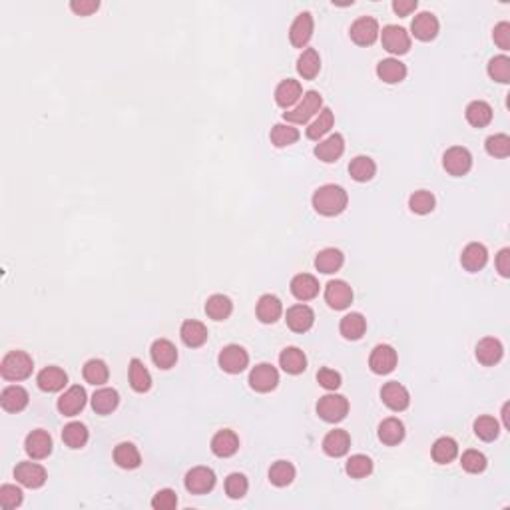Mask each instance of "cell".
I'll return each mask as SVG.
<instances>
[{
	"mask_svg": "<svg viewBox=\"0 0 510 510\" xmlns=\"http://www.w3.org/2000/svg\"><path fill=\"white\" fill-rule=\"evenodd\" d=\"M313 208L319 215H325V218H333V215H339L343 213L347 203H349V196L341 186H335V184H327V186H321L319 189H315L313 194Z\"/></svg>",
	"mask_w": 510,
	"mask_h": 510,
	"instance_id": "obj_1",
	"label": "cell"
},
{
	"mask_svg": "<svg viewBox=\"0 0 510 510\" xmlns=\"http://www.w3.org/2000/svg\"><path fill=\"white\" fill-rule=\"evenodd\" d=\"M34 361L26 351H11L0 363V375L6 381H24L32 375Z\"/></svg>",
	"mask_w": 510,
	"mask_h": 510,
	"instance_id": "obj_2",
	"label": "cell"
},
{
	"mask_svg": "<svg viewBox=\"0 0 510 510\" xmlns=\"http://www.w3.org/2000/svg\"><path fill=\"white\" fill-rule=\"evenodd\" d=\"M323 98L319 92L309 90L303 94V100L293 108V110L283 112V120H287L289 124H307L315 116L323 110Z\"/></svg>",
	"mask_w": 510,
	"mask_h": 510,
	"instance_id": "obj_3",
	"label": "cell"
},
{
	"mask_svg": "<svg viewBox=\"0 0 510 510\" xmlns=\"http://www.w3.org/2000/svg\"><path fill=\"white\" fill-rule=\"evenodd\" d=\"M443 166L444 170L455 176V178H461V176H466L473 167V155L470 152L463 148V146H453L449 148L443 155Z\"/></svg>",
	"mask_w": 510,
	"mask_h": 510,
	"instance_id": "obj_4",
	"label": "cell"
},
{
	"mask_svg": "<svg viewBox=\"0 0 510 510\" xmlns=\"http://www.w3.org/2000/svg\"><path fill=\"white\" fill-rule=\"evenodd\" d=\"M349 413V401L343 395H325L317 403V415L325 422H339L343 421Z\"/></svg>",
	"mask_w": 510,
	"mask_h": 510,
	"instance_id": "obj_5",
	"label": "cell"
},
{
	"mask_svg": "<svg viewBox=\"0 0 510 510\" xmlns=\"http://www.w3.org/2000/svg\"><path fill=\"white\" fill-rule=\"evenodd\" d=\"M381 42H383V48L395 56H403L407 54L410 50V36L409 32L403 28V26H397V24H389L383 28L381 32Z\"/></svg>",
	"mask_w": 510,
	"mask_h": 510,
	"instance_id": "obj_6",
	"label": "cell"
},
{
	"mask_svg": "<svg viewBox=\"0 0 510 510\" xmlns=\"http://www.w3.org/2000/svg\"><path fill=\"white\" fill-rule=\"evenodd\" d=\"M218 363L222 367V371L230 373V375H237L249 365V355L239 345H227V347H223L222 353L218 357Z\"/></svg>",
	"mask_w": 510,
	"mask_h": 510,
	"instance_id": "obj_7",
	"label": "cell"
},
{
	"mask_svg": "<svg viewBox=\"0 0 510 510\" xmlns=\"http://www.w3.org/2000/svg\"><path fill=\"white\" fill-rule=\"evenodd\" d=\"M325 301L327 305L335 311L347 309L351 303H353V289L351 285L343 281V279H335L329 281L327 287H325Z\"/></svg>",
	"mask_w": 510,
	"mask_h": 510,
	"instance_id": "obj_8",
	"label": "cell"
},
{
	"mask_svg": "<svg viewBox=\"0 0 510 510\" xmlns=\"http://www.w3.org/2000/svg\"><path fill=\"white\" fill-rule=\"evenodd\" d=\"M279 373L278 369L269 363H259L251 369L249 373V387L257 393H269L278 387Z\"/></svg>",
	"mask_w": 510,
	"mask_h": 510,
	"instance_id": "obj_9",
	"label": "cell"
},
{
	"mask_svg": "<svg viewBox=\"0 0 510 510\" xmlns=\"http://www.w3.org/2000/svg\"><path fill=\"white\" fill-rule=\"evenodd\" d=\"M397 351L391 347V345H377L373 351H371V357H369V367L373 373L377 375H389L395 371L397 367Z\"/></svg>",
	"mask_w": 510,
	"mask_h": 510,
	"instance_id": "obj_10",
	"label": "cell"
},
{
	"mask_svg": "<svg viewBox=\"0 0 510 510\" xmlns=\"http://www.w3.org/2000/svg\"><path fill=\"white\" fill-rule=\"evenodd\" d=\"M351 40L359 46H371L375 45V40L379 38V23L373 16H361L357 18L355 23L351 24Z\"/></svg>",
	"mask_w": 510,
	"mask_h": 510,
	"instance_id": "obj_11",
	"label": "cell"
},
{
	"mask_svg": "<svg viewBox=\"0 0 510 510\" xmlns=\"http://www.w3.org/2000/svg\"><path fill=\"white\" fill-rule=\"evenodd\" d=\"M186 488L191 494H206L215 487V475L208 466H196L186 475Z\"/></svg>",
	"mask_w": 510,
	"mask_h": 510,
	"instance_id": "obj_12",
	"label": "cell"
},
{
	"mask_svg": "<svg viewBox=\"0 0 510 510\" xmlns=\"http://www.w3.org/2000/svg\"><path fill=\"white\" fill-rule=\"evenodd\" d=\"M14 478L26 488H40L46 482V468L36 463H18L14 468Z\"/></svg>",
	"mask_w": 510,
	"mask_h": 510,
	"instance_id": "obj_13",
	"label": "cell"
},
{
	"mask_svg": "<svg viewBox=\"0 0 510 510\" xmlns=\"http://www.w3.org/2000/svg\"><path fill=\"white\" fill-rule=\"evenodd\" d=\"M410 30L413 36L421 42H431L437 38L439 34V18L434 16L433 12H421L413 18L410 24Z\"/></svg>",
	"mask_w": 510,
	"mask_h": 510,
	"instance_id": "obj_14",
	"label": "cell"
},
{
	"mask_svg": "<svg viewBox=\"0 0 510 510\" xmlns=\"http://www.w3.org/2000/svg\"><path fill=\"white\" fill-rule=\"evenodd\" d=\"M24 451L28 453L30 458L34 461H42L46 456L52 453V437L42 431V429H36L32 433L26 437L24 441Z\"/></svg>",
	"mask_w": 510,
	"mask_h": 510,
	"instance_id": "obj_15",
	"label": "cell"
},
{
	"mask_svg": "<svg viewBox=\"0 0 510 510\" xmlns=\"http://www.w3.org/2000/svg\"><path fill=\"white\" fill-rule=\"evenodd\" d=\"M311 36H313V16L309 12H301L289 28V42L295 48H305L309 45Z\"/></svg>",
	"mask_w": 510,
	"mask_h": 510,
	"instance_id": "obj_16",
	"label": "cell"
},
{
	"mask_svg": "<svg viewBox=\"0 0 510 510\" xmlns=\"http://www.w3.org/2000/svg\"><path fill=\"white\" fill-rule=\"evenodd\" d=\"M381 399H383V403L387 405L389 409L397 410V413L405 410L410 405L409 391L403 387L401 383H397V381H391L387 385H383V389H381Z\"/></svg>",
	"mask_w": 510,
	"mask_h": 510,
	"instance_id": "obj_17",
	"label": "cell"
},
{
	"mask_svg": "<svg viewBox=\"0 0 510 510\" xmlns=\"http://www.w3.org/2000/svg\"><path fill=\"white\" fill-rule=\"evenodd\" d=\"M150 355H152V361L158 369H172L176 365L178 361V349L176 345L167 339H158L152 343V349H150Z\"/></svg>",
	"mask_w": 510,
	"mask_h": 510,
	"instance_id": "obj_18",
	"label": "cell"
},
{
	"mask_svg": "<svg viewBox=\"0 0 510 510\" xmlns=\"http://www.w3.org/2000/svg\"><path fill=\"white\" fill-rule=\"evenodd\" d=\"M285 321H287V327L291 331L305 333L313 327V323H315V313H313V309H311L309 305L300 303V305L289 307L287 315H285Z\"/></svg>",
	"mask_w": 510,
	"mask_h": 510,
	"instance_id": "obj_19",
	"label": "cell"
},
{
	"mask_svg": "<svg viewBox=\"0 0 510 510\" xmlns=\"http://www.w3.org/2000/svg\"><path fill=\"white\" fill-rule=\"evenodd\" d=\"M84 407H86V391H84V387H80V385L70 387L66 393L58 399V410H60V415H64V417H74V415H78Z\"/></svg>",
	"mask_w": 510,
	"mask_h": 510,
	"instance_id": "obj_20",
	"label": "cell"
},
{
	"mask_svg": "<svg viewBox=\"0 0 510 510\" xmlns=\"http://www.w3.org/2000/svg\"><path fill=\"white\" fill-rule=\"evenodd\" d=\"M345 152V138L341 134H333L329 138L321 140L319 144L315 146V155L325 162V164H333L337 162Z\"/></svg>",
	"mask_w": 510,
	"mask_h": 510,
	"instance_id": "obj_21",
	"label": "cell"
},
{
	"mask_svg": "<svg viewBox=\"0 0 510 510\" xmlns=\"http://www.w3.org/2000/svg\"><path fill=\"white\" fill-rule=\"evenodd\" d=\"M36 383H38L40 391H45V393H58V391L66 387L68 375L60 367H46L38 373Z\"/></svg>",
	"mask_w": 510,
	"mask_h": 510,
	"instance_id": "obj_22",
	"label": "cell"
},
{
	"mask_svg": "<svg viewBox=\"0 0 510 510\" xmlns=\"http://www.w3.org/2000/svg\"><path fill=\"white\" fill-rule=\"evenodd\" d=\"M279 365L287 375H301L307 369V357L300 347H285L279 355Z\"/></svg>",
	"mask_w": 510,
	"mask_h": 510,
	"instance_id": "obj_23",
	"label": "cell"
},
{
	"mask_svg": "<svg viewBox=\"0 0 510 510\" xmlns=\"http://www.w3.org/2000/svg\"><path fill=\"white\" fill-rule=\"evenodd\" d=\"M504 355V347L500 343L499 339H494V337H485V339H480L477 345V359L478 363H482V365L487 367H492L499 363L500 359Z\"/></svg>",
	"mask_w": 510,
	"mask_h": 510,
	"instance_id": "obj_24",
	"label": "cell"
},
{
	"mask_svg": "<svg viewBox=\"0 0 510 510\" xmlns=\"http://www.w3.org/2000/svg\"><path fill=\"white\" fill-rule=\"evenodd\" d=\"M291 293L300 301H311L319 293V281L309 273H300L291 279Z\"/></svg>",
	"mask_w": 510,
	"mask_h": 510,
	"instance_id": "obj_25",
	"label": "cell"
},
{
	"mask_svg": "<svg viewBox=\"0 0 510 510\" xmlns=\"http://www.w3.org/2000/svg\"><path fill=\"white\" fill-rule=\"evenodd\" d=\"M28 393H26V389L20 387V385H11V387H6L2 391V395H0V405H2V409L8 410V413H20L28 407Z\"/></svg>",
	"mask_w": 510,
	"mask_h": 510,
	"instance_id": "obj_26",
	"label": "cell"
},
{
	"mask_svg": "<svg viewBox=\"0 0 510 510\" xmlns=\"http://www.w3.org/2000/svg\"><path fill=\"white\" fill-rule=\"evenodd\" d=\"M237 449H239V439L230 429H223L220 433L213 434V439H211V451L215 456L227 458V456L235 455Z\"/></svg>",
	"mask_w": 510,
	"mask_h": 510,
	"instance_id": "obj_27",
	"label": "cell"
},
{
	"mask_svg": "<svg viewBox=\"0 0 510 510\" xmlns=\"http://www.w3.org/2000/svg\"><path fill=\"white\" fill-rule=\"evenodd\" d=\"M349 446H351V437L341 429H335L331 433L325 434V439H323V451H325V455L333 456V458L347 455Z\"/></svg>",
	"mask_w": 510,
	"mask_h": 510,
	"instance_id": "obj_28",
	"label": "cell"
},
{
	"mask_svg": "<svg viewBox=\"0 0 510 510\" xmlns=\"http://www.w3.org/2000/svg\"><path fill=\"white\" fill-rule=\"evenodd\" d=\"M487 261L488 251L482 244H468L465 249H463V255H461V263H463V267H465L466 271H470V273L480 271L482 267L487 266Z\"/></svg>",
	"mask_w": 510,
	"mask_h": 510,
	"instance_id": "obj_29",
	"label": "cell"
},
{
	"mask_svg": "<svg viewBox=\"0 0 510 510\" xmlns=\"http://www.w3.org/2000/svg\"><path fill=\"white\" fill-rule=\"evenodd\" d=\"M281 313H283V305H281L279 297L271 295V293L259 297V301H257V319L259 321L271 325L281 317Z\"/></svg>",
	"mask_w": 510,
	"mask_h": 510,
	"instance_id": "obj_30",
	"label": "cell"
},
{
	"mask_svg": "<svg viewBox=\"0 0 510 510\" xmlns=\"http://www.w3.org/2000/svg\"><path fill=\"white\" fill-rule=\"evenodd\" d=\"M377 76L387 84H399L407 78V66L397 58H385L377 64Z\"/></svg>",
	"mask_w": 510,
	"mask_h": 510,
	"instance_id": "obj_31",
	"label": "cell"
},
{
	"mask_svg": "<svg viewBox=\"0 0 510 510\" xmlns=\"http://www.w3.org/2000/svg\"><path fill=\"white\" fill-rule=\"evenodd\" d=\"M179 337H182L184 345H188L191 349H198V347H201L208 341V327L203 323L189 319V321H184V325H182Z\"/></svg>",
	"mask_w": 510,
	"mask_h": 510,
	"instance_id": "obj_32",
	"label": "cell"
},
{
	"mask_svg": "<svg viewBox=\"0 0 510 510\" xmlns=\"http://www.w3.org/2000/svg\"><path fill=\"white\" fill-rule=\"evenodd\" d=\"M301 96H303V88H301L300 82L293 80V78L283 80L275 88V102H278V106L285 108V110H289L295 102L300 100Z\"/></svg>",
	"mask_w": 510,
	"mask_h": 510,
	"instance_id": "obj_33",
	"label": "cell"
},
{
	"mask_svg": "<svg viewBox=\"0 0 510 510\" xmlns=\"http://www.w3.org/2000/svg\"><path fill=\"white\" fill-rule=\"evenodd\" d=\"M345 263V255L339 251V249H335V247H327V249H323L317 254L315 257V267H317V271H321V273H327V275H331V273H337Z\"/></svg>",
	"mask_w": 510,
	"mask_h": 510,
	"instance_id": "obj_34",
	"label": "cell"
},
{
	"mask_svg": "<svg viewBox=\"0 0 510 510\" xmlns=\"http://www.w3.org/2000/svg\"><path fill=\"white\" fill-rule=\"evenodd\" d=\"M118 403H120V395L116 389L102 387L92 395V409L98 415H110L112 410H116Z\"/></svg>",
	"mask_w": 510,
	"mask_h": 510,
	"instance_id": "obj_35",
	"label": "cell"
},
{
	"mask_svg": "<svg viewBox=\"0 0 510 510\" xmlns=\"http://www.w3.org/2000/svg\"><path fill=\"white\" fill-rule=\"evenodd\" d=\"M339 331H341L345 339L357 341V339H361V337L365 335L367 319L361 313H349V315H345L341 323H339Z\"/></svg>",
	"mask_w": 510,
	"mask_h": 510,
	"instance_id": "obj_36",
	"label": "cell"
},
{
	"mask_svg": "<svg viewBox=\"0 0 510 510\" xmlns=\"http://www.w3.org/2000/svg\"><path fill=\"white\" fill-rule=\"evenodd\" d=\"M379 441L381 443L389 444V446H395L399 444L403 439H405V425L391 417V419H385V421L379 425Z\"/></svg>",
	"mask_w": 510,
	"mask_h": 510,
	"instance_id": "obj_37",
	"label": "cell"
},
{
	"mask_svg": "<svg viewBox=\"0 0 510 510\" xmlns=\"http://www.w3.org/2000/svg\"><path fill=\"white\" fill-rule=\"evenodd\" d=\"M466 122L470 124V126H475V128H485L488 124L492 122V108H490V104L482 100H475L470 102L468 106H466Z\"/></svg>",
	"mask_w": 510,
	"mask_h": 510,
	"instance_id": "obj_38",
	"label": "cell"
},
{
	"mask_svg": "<svg viewBox=\"0 0 510 510\" xmlns=\"http://www.w3.org/2000/svg\"><path fill=\"white\" fill-rule=\"evenodd\" d=\"M114 461H116V465L120 466V468H126V470H132V468H138V466L142 465L140 451L132 443L118 444L114 449Z\"/></svg>",
	"mask_w": 510,
	"mask_h": 510,
	"instance_id": "obj_39",
	"label": "cell"
},
{
	"mask_svg": "<svg viewBox=\"0 0 510 510\" xmlns=\"http://www.w3.org/2000/svg\"><path fill=\"white\" fill-rule=\"evenodd\" d=\"M232 311H233L232 300H230L227 295H222V293L211 295L210 300H208V303H206V313H208V317L213 319V321H225V319H230Z\"/></svg>",
	"mask_w": 510,
	"mask_h": 510,
	"instance_id": "obj_40",
	"label": "cell"
},
{
	"mask_svg": "<svg viewBox=\"0 0 510 510\" xmlns=\"http://www.w3.org/2000/svg\"><path fill=\"white\" fill-rule=\"evenodd\" d=\"M321 70V58L315 48H305L297 60V72L303 80H313Z\"/></svg>",
	"mask_w": 510,
	"mask_h": 510,
	"instance_id": "obj_41",
	"label": "cell"
},
{
	"mask_svg": "<svg viewBox=\"0 0 510 510\" xmlns=\"http://www.w3.org/2000/svg\"><path fill=\"white\" fill-rule=\"evenodd\" d=\"M349 174H351V178L355 179V182L363 184V182L375 178L377 166H375V162L369 155H357L355 160H351V164H349Z\"/></svg>",
	"mask_w": 510,
	"mask_h": 510,
	"instance_id": "obj_42",
	"label": "cell"
},
{
	"mask_svg": "<svg viewBox=\"0 0 510 510\" xmlns=\"http://www.w3.org/2000/svg\"><path fill=\"white\" fill-rule=\"evenodd\" d=\"M130 385L136 393H146L152 389V375L140 359L130 361Z\"/></svg>",
	"mask_w": 510,
	"mask_h": 510,
	"instance_id": "obj_43",
	"label": "cell"
},
{
	"mask_svg": "<svg viewBox=\"0 0 510 510\" xmlns=\"http://www.w3.org/2000/svg\"><path fill=\"white\" fill-rule=\"evenodd\" d=\"M456 455H458V444H456L455 439H451V437H441V439L433 444V458L434 463H439V465L453 463Z\"/></svg>",
	"mask_w": 510,
	"mask_h": 510,
	"instance_id": "obj_44",
	"label": "cell"
},
{
	"mask_svg": "<svg viewBox=\"0 0 510 510\" xmlns=\"http://www.w3.org/2000/svg\"><path fill=\"white\" fill-rule=\"evenodd\" d=\"M82 375L86 379V383L94 385V387H100V385H104L108 381L110 371H108V365L102 359H90L88 363L84 365V369H82Z\"/></svg>",
	"mask_w": 510,
	"mask_h": 510,
	"instance_id": "obj_45",
	"label": "cell"
},
{
	"mask_svg": "<svg viewBox=\"0 0 510 510\" xmlns=\"http://www.w3.org/2000/svg\"><path fill=\"white\" fill-rule=\"evenodd\" d=\"M62 441L70 449H82L84 444L88 443V429L86 425L82 422H68L66 427L62 429Z\"/></svg>",
	"mask_w": 510,
	"mask_h": 510,
	"instance_id": "obj_46",
	"label": "cell"
},
{
	"mask_svg": "<svg viewBox=\"0 0 510 510\" xmlns=\"http://www.w3.org/2000/svg\"><path fill=\"white\" fill-rule=\"evenodd\" d=\"M271 144L275 148H287V146H293L297 140H300V130L293 128L291 124H275L271 128Z\"/></svg>",
	"mask_w": 510,
	"mask_h": 510,
	"instance_id": "obj_47",
	"label": "cell"
},
{
	"mask_svg": "<svg viewBox=\"0 0 510 510\" xmlns=\"http://www.w3.org/2000/svg\"><path fill=\"white\" fill-rule=\"evenodd\" d=\"M333 122H335V116H333L331 108H323V110L319 112V116L315 118V122L309 124V128H307V138H309V140H315V142H319L323 136L331 130Z\"/></svg>",
	"mask_w": 510,
	"mask_h": 510,
	"instance_id": "obj_48",
	"label": "cell"
},
{
	"mask_svg": "<svg viewBox=\"0 0 510 510\" xmlns=\"http://www.w3.org/2000/svg\"><path fill=\"white\" fill-rule=\"evenodd\" d=\"M293 478H295V466L287 463V461H278L275 465L269 468V480L275 487H289L293 482Z\"/></svg>",
	"mask_w": 510,
	"mask_h": 510,
	"instance_id": "obj_49",
	"label": "cell"
},
{
	"mask_svg": "<svg viewBox=\"0 0 510 510\" xmlns=\"http://www.w3.org/2000/svg\"><path fill=\"white\" fill-rule=\"evenodd\" d=\"M434 206H437V200H434L433 194L427 191V189H419V191H415V194L409 198L410 211L417 213V215H427V213H431V211L434 210Z\"/></svg>",
	"mask_w": 510,
	"mask_h": 510,
	"instance_id": "obj_50",
	"label": "cell"
},
{
	"mask_svg": "<svg viewBox=\"0 0 510 510\" xmlns=\"http://www.w3.org/2000/svg\"><path fill=\"white\" fill-rule=\"evenodd\" d=\"M500 433V427H499V421L497 419H492V417H488V415H482V417H478L477 421H475V434H477L480 441H485V443H490V441H494Z\"/></svg>",
	"mask_w": 510,
	"mask_h": 510,
	"instance_id": "obj_51",
	"label": "cell"
},
{
	"mask_svg": "<svg viewBox=\"0 0 510 510\" xmlns=\"http://www.w3.org/2000/svg\"><path fill=\"white\" fill-rule=\"evenodd\" d=\"M345 470L351 478H365L373 473V461L367 455H353L347 461Z\"/></svg>",
	"mask_w": 510,
	"mask_h": 510,
	"instance_id": "obj_52",
	"label": "cell"
},
{
	"mask_svg": "<svg viewBox=\"0 0 510 510\" xmlns=\"http://www.w3.org/2000/svg\"><path fill=\"white\" fill-rule=\"evenodd\" d=\"M488 76L494 82L509 84L510 82V58L509 56H494L488 62Z\"/></svg>",
	"mask_w": 510,
	"mask_h": 510,
	"instance_id": "obj_53",
	"label": "cell"
},
{
	"mask_svg": "<svg viewBox=\"0 0 510 510\" xmlns=\"http://www.w3.org/2000/svg\"><path fill=\"white\" fill-rule=\"evenodd\" d=\"M247 488H249V482L242 473H232L230 477L225 478V492H227L230 499H244L247 494Z\"/></svg>",
	"mask_w": 510,
	"mask_h": 510,
	"instance_id": "obj_54",
	"label": "cell"
},
{
	"mask_svg": "<svg viewBox=\"0 0 510 510\" xmlns=\"http://www.w3.org/2000/svg\"><path fill=\"white\" fill-rule=\"evenodd\" d=\"M487 152L492 158H509L510 155V138L506 134H494L487 138Z\"/></svg>",
	"mask_w": 510,
	"mask_h": 510,
	"instance_id": "obj_55",
	"label": "cell"
},
{
	"mask_svg": "<svg viewBox=\"0 0 510 510\" xmlns=\"http://www.w3.org/2000/svg\"><path fill=\"white\" fill-rule=\"evenodd\" d=\"M23 504V490L14 485L0 487V506L4 510H12Z\"/></svg>",
	"mask_w": 510,
	"mask_h": 510,
	"instance_id": "obj_56",
	"label": "cell"
},
{
	"mask_svg": "<svg viewBox=\"0 0 510 510\" xmlns=\"http://www.w3.org/2000/svg\"><path fill=\"white\" fill-rule=\"evenodd\" d=\"M461 465L465 468L466 473L470 475H478L487 468V456L478 451H466L465 455L461 456Z\"/></svg>",
	"mask_w": 510,
	"mask_h": 510,
	"instance_id": "obj_57",
	"label": "cell"
},
{
	"mask_svg": "<svg viewBox=\"0 0 510 510\" xmlns=\"http://www.w3.org/2000/svg\"><path fill=\"white\" fill-rule=\"evenodd\" d=\"M178 506V494L172 488L158 490L155 497L152 499V509L154 510H174Z\"/></svg>",
	"mask_w": 510,
	"mask_h": 510,
	"instance_id": "obj_58",
	"label": "cell"
},
{
	"mask_svg": "<svg viewBox=\"0 0 510 510\" xmlns=\"http://www.w3.org/2000/svg\"><path fill=\"white\" fill-rule=\"evenodd\" d=\"M317 381H319V385H321L323 389H327V391H335V389L341 387V375H339L335 369H329V367L319 369Z\"/></svg>",
	"mask_w": 510,
	"mask_h": 510,
	"instance_id": "obj_59",
	"label": "cell"
},
{
	"mask_svg": "<svg viewBox=\"0 0 510 510\" xmlns=\"http://www.w3.org/2000/svg\"><path fill=\"white\" fill-rule=\"evenodd\" d=\"M100 8L98 0H72L70 2V11L78 16H90Z\"/></svg>",
	"mask_w": 510,
	"mask_h": 510,
	"instance_id": "obj_60",
	"label": "cell"
},
{
	"mask_svg": "<svg viewBox=\"0 0 510 510\" xmlns=\"http://www.w3.org/2000/svg\"><path fill=\"white\" fill-rule=\"evenodd\" d=\"M492 38L499 48L502 50H510V24L509 23H500L494 26V32H492Z\"/></svg>",
	"mask_w": 510,
	"mask_h": 510,
	"instance_id": "obj_61",
	"label": "cell"
},
{
	"mask_svg": "<svg viewBox=\"0 0 510 510\" xmlns=\"http://www.w3.org/2000/svg\"><path fill=\"white\" fill-rule=\"evenodd\" d=\"M497 269L502 278H510V249L504 247L500 249L499 255H497Z\"/></svg>",
	"mask_w": 510,
	"mask_h": 510,
	"instance_id": "obj_62",
	"label": "cell"
},
{
	"mask_svg": "<svg viewBox=\"0 0 510 510\" xmlns=\"http://www.w3.org/2000/svg\"><path fill=\"white\" fill-rule=\"evenodd\" d=\"M417 0H393V11L399 16H409L410 12L417 11Z\"/></svg>",
	"mask_w": 510,
	"mask_h": 510,
	"instance_id": "obj_63",
	"label": "cell"
},
{
	"mask_svg": "<svg viewBox=\"0 0 510 510\" xmlns=\"http://www.w3.org/2000/svg\"><path fill=\"white\" fill-rule=\"evenodd\" d=\"M509 409H510V405H509V403H504V407H502V421H504V427H506V429H510Z\"/></svg>",
	"mask_w": 510,
	"mask_h": 510,
	"instance_id": "obj_64",
	"label": "cell"
}]
</instances>
